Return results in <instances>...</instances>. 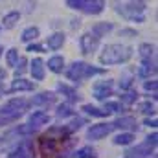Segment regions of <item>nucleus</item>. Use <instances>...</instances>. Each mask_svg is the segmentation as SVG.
Listing matches in <instances>:
<instances>
[{
    "mask_svg": "<svg viewBox=\"0 0 158 158\" xmlns=\"http://www.w3.org/2000/svg\"><path fill=\"white\" fill-rule=\"evenodd\" d=\"M132 48L125 46V44H107L103 48V52L99 53V63L105 66H114V64H121L127 63L132 57Z\"/></svg>",
    "mask_w": 158,
    "mask_h": 158,
    "instance_id": "1",
    "label": "nucleus"
},
{
    "mask_svg": "<svg viewBox=\"0 0 158 158\" xmlns=\"http://www.w3.org/2000/svg\"><path fill=\"white\" fill-rule=\"evenodd\" d=\"M28 107H30V101L24 99V98H13V99H9L6 105L0 107V127L17 121L28 110Z\"/></svg>",
    "mask_w": 158,
    "mask_h": 158,
    "instance_id": "2",
    "label": "nucleus"
},
{
    "mask_svg": "<svg viewBox=\"0 0 158 158\" xmlns=\"http://www.w3.org/2000/svg\"><path fill=\"white\" fill-rule=\"evenodd\" d=\"M35 131H37V129H33V127H31V125H28V123H24V125H19V127H15V129L7 131L4 136H0V153L7 151L11 145L15 147V145H17L20 140H24V138L31 136Z\"/></svg>",
    "mask_w": 158,
    "mask_h": 158,
    "instance_id": "3",
    "label": "nucleus"
},
{
    "mask_svg": "<svg viewBox=\"0 0 158 158\" xmlns=\"http://www.w3.org/2000/svg\"><path fill=\"white\" fill-rule=\"evenodd\" d=\"M105 70L103 68H98V66H92L88 63H83V61H76L72 63L68 68H66V77L74 83H79L83 79H88L92 76H101Z\"/></svg>",
    "mask_w": 158,
    "mask_h": 158,
    "instance_id": "4",
    "label": "nucleus"
},
{
    "mask_svg": "<svg viewBox=\"0 0 158 158\" xmlns=\"http://www.w3.org/2000/svg\"><path fill=\"white\" fill-rule=\"evenodd\" d=\"M145 2H123V4H116V13L121 15L127 20H134V22H143L145 17Z\"/></svg>",
    "mask_w": 158,
    "mask_h": 158,
    "instance_id": "5",
    "label": "nucleus"
},
{
    "mask_svg": "<svg viewBox=\"0 0 158 158\" xmlns=\"http://www.w3.org/2000/svg\"><path fill=\"white\" fill-rule=\"evenodd\" d=\"M156 132H153L151 136H147L140 145H136V147H132L131 151H127L125 153V158H147L153 151H155V147H156Z\"/></svg>",
    "mask_w": 158,
    "mask_h": 158,
    "instance_id": "6",
    "label": "nucleus"
},
{
    "mask_svg": "<svg viewBox=\"0 0 158 158\" xmlns=\"http://www.w3.org/2000/svg\"><path fill=\"white\" fill-rule=\"evenodd\" d=\"M66 6L72 9H79L86 15H99L105 9V2L101 0H68Z\"/></svg>",
    "mask_w": 158,
    "mask_h": 158,
    "instance_id": "7",
    "label": "nucleus"
},
{
    "mask_svg": "<svg viewBox=\"0 0 158 158\" xmlns=\"http://www.w3.org/2000/svg\"><path fill=\"white\" fill-rule=\"evenodd\" d=\"M7 158H35V145L31 140L24 138L20 140L15 147H11Z\"/></svg>",
    "mask_w": 158,
    "mask_h": 158,
    "instance_id": "8",
    "label": "nucleus"
},
{
    "mask_svg": "<svg viewBox=\"0 0 158 158\" xmlns=\"http://www.w3.org/2000/svg\"><path fill=\"white\" fill-rule=\"evenodd\" d=\"M112 90H114V83L110 79H105V81H98L94 86H92V94L96 99L99 101H107L109 96H112Z\"/></svg>",
    "mask_w": 158,
    "mask_h": 158,
    "instance_id": "9",
    "label": "nucleus"
},
{
    "mask_svg": "<svg viewBox=\"0 0 158 158\" xmlns=\"http://www.w3.org/2000/svg\"><path fill=\"white\" fill-rule=\"evenodd\" d=\"M112 131H114L112 123H96L86 131V138L88 140H101V138L109 136Z\"/></svg>",
    "mask_w": 158,
    "mask_h": 158,
    "instance_id": "10",
    "label": "nucleus"
},
{
    "mask_svg": "<svg viewBox=\"0 0 158 158\" xmlns=\"http://www.w3.org/2000/svg\"><path fill=\"white\" fill-rule=\"evenodd\" d=\"M79 46H81V52H83V53H92V52H96L98 46H99V37L94 35L92 31H86V33L81 35Z\"/></svg>",
    "mask_w": 158,
    "mask_h": 158,
    "instance_id": "11",
    "label": "nucleus"
},
{
    "mask_svg": "<svg viewBox=\"0 0 158 158\" xmlns=\"http://www.w3.org/2000/svg\"><path fill=\"white\" fill-rule=\"evenodd\" d=\"M156 74V57H151V59H143L140 63V68H138V76L140 77H151Z\"/></svg>",
    "mask_w": 158,
    "mask_h": 158,
    "instance_id": "12",
    "label": "nucleus"
},
{
    "mask_svg": "<svg viewBox=\"0 0 158 158\" xmlns=\"http://www.w3.org/2000/svg\"><path fill=\"white\" fill-rule=\"evenodd\" d=\"M55 99H57V96L53 92H40L30 101V105H33V107H52L55 103Z\"/></svg>",
    "mask_w": 158,
    "mask_h": 158,
    "instance_id": "13",
    "label": "nucleus"
},
{
    "mask_svg": "<svg viewBox=\"0 0 158 158\" xmlns=\"http://www.w3.org/2000/svg\"><path fill=\"white\" fill-rule=\"evenodd\" d=\"M57 140L55 138H50V136H42L39 140V147H40V153L44 155V156H52V155H55V151H57Z\"/></svg>",
    "mask_w": 158,
    "mask_h": 158,
    "instance_id": "14",
    "label": "nucleus"
},
{
    "mask_svg": "<svg viewBox=\"0 0 158 158\" xmlns=\"http://www.w3.org/2000/svg\"><path fill=\"white\" fill-rule=\"evenodd\" d=\"M48 123H50V116H48V112H44V110H35V112H31L30 118H28V125H31L33 129H39V127L48 125Z\"/></svg>",
    "mask_w": 158,
    "mask_h": 158,
    "instance_id": "15",
    "label": "nucleus"
},
{
    "mask_svg": "<svg viewBox=\"0 0 158 158\" xmlns=\"http://www.w3.org/2000/svg\"><path fill=\"white\" fill-rule=\"evenodd\" d=\"M30 90H33V83L28 81V79H24V77H17L11 83V86L7 88L9 94H15V92H30Z\"/></svg>",
    "mask_w": 158,
    "mask_h": 158,
    "instance_id": "16",
    "label": "nucleus"
},
{
    "mask_svg": "<svg viewBox=\"0 0 158 158\" xmlns=\"http://www.w3.org/2000/svg\"><path fill=\"white\" fill-rule=\"evenodd\" d=\"M136 125L138 123H136V119L132 118V116H121L116 121H112V127L114 129H121V131H134Z\"/></svg>",
    "mask_w": 158,
    "mask_h": 158,
    "instance_id": "17",
    "label": "nucleus"
},
{
    "mask_svg": "<svg viewBox=\"0 0 158 158\" xmlns=\"http://www.w3.org/2000/svg\"><path fill=\"white\" fill-rule=\"evenodd\" d=\"M30 72H31V77L35 81H42L44 79V61L42 59H33L30 63Z\"/></svg>",
    "mask_w": 158,
    "mask_h": 158,
    "instance_id": "18",
    "label": "nucleus"
},
{
    "mask_svg": "<svg viewBox=\"0 0 158 158\" xmlns=\"http://www.w3.org/2000/svg\"><path fill=\"white\" fill-rule=\"evenodd\" d=\"M48 70L53 72V74H61L64 70V59L61 55H53L48 59Z\"/></svg>",
    "mask_w": 158,
    "mask_h": 158,
    "instance_id": "19",
    "label": "nucleus"
},
{
    "mask_svg": "<svg viewBox=\"0 0 158 158\" xmlns=\"http://www.w3.org/2000/svg\"><path fill=\"white\" fill-rule=\"evenodd\" d=\"M81 110H85V112H86L88 116H94V118H107V116H109V112H107L105 109L94 107V105H90V103L83 105V107H81Z\"/></svg>",
    "mask_w": 158,
    "mask_h": 158,
    "instance_id": "20",
    "label": "nucleus"
},
{
    "mask_svg": "<svg viewBox=\"0 0 158 158\" xmlns=\"http://www.w3.org/2000/svg\"><path fill=\"white\" fill-rule=\"evenodd\" d=\"M46 44H48L50 50H59V48H63V44H64V33H53V35H50L48 40H46Z\"/></svg>",
    "mask_w": 158,
    "mask_h": 158,
    "instance_id": "21",
    "label": "nucleus"
},
{
    "mask_svg": "<svg viewBox=\"0 0 158 158\" xmlns=\"http://www.w3.org/2000/svg\"><path fill=\"white\" fill-rule=\"evenodd\" d=\"M19 19H20V13L19 11H9L7 15H4V28L6 30H11V28H15V24L19 22Z\"/></svg>",
    "mask_w": 158,
    "mask_h": 158,
    "instance_id": "22",
    "label": "nucleus"
},
{
    "mask_svg": "<svg viewBox=\"0 0 158 158\" xmlns=\"http://www.w3.org/2000/svg\"><path fill=\"white\" fill-rule=\"evenodd\" d=\"M90 31L101 39L103 35H107L109 31H112V24H110V22H98V24H96V26H94Z\"/></svg>",
    "mask_w": 158,
    "mask_h": 158,
    "instance_id": "23",
    "label": "nucleus"
},
{
    "mask_svg": "<svg viewBox=\"0 0 158 158\" xmlns=\"http://www.w3.org/2000/svg\"><path fill=\"white\" fill-rule=\"evenodd\" d=\"M138 53H140L142 61H143V59L156 57V55H155V46H153V44H149V42H143V44H140V48H138Z\"/></svg>",
    "mask_w": 158,
    "mask_h": 158,
    "instance_id": "24",
    "label": "nucleus"
},
{
    "mask_svg": "<svg viewBox=\"0 0 158 158\" xmlns=\"http://www.w3.org/2000/svg\"><path fill=\"white\" fill-rule=\"evenodd\" d=\"M132 140H134L132 132H119L118 136H114V143L116 145H131Z\"/></svg>",
    "mask_w": 158,
    "mask_h": 158,
    "instance_id": "25",
    "label": "nucleus"
},
{
    "mask_svg": "<svg viewBox=\"0 0 158 158\" xmlns=\"http://www.w3.org/2000/svg\"><path fill=\"white\" fill-rule=\"evenodd\" d=\"M37 37H39V28L30 26V28H26V30L22 31V37H20V39L24 40V42H31V40H35Z\"/></svg>",
    "mask_w": 158,
    "mask_h": 158,
    "instance_id": "26",
    "label": "nucleus"
},
{
    "mask_svg": "<svg viewBox=\"0 0 158 158\" xmlns=\"http://www.w3.org/2000/svg\"><path fill=\"white\" fill-rule=\"evenodd\" d=\"M57 90H59V92H63V94H66V98H68L70 101H77V99H79L77 92H76L74 88H70L68 85H63V83H61V85L57 86Z\"/></svg>",
    "mask_w": 158,
    "mask_h": 158,
    "instance_id": "27",
    "label": "nucleus"
},
{
    "mask_svg": "<svg viewBox=\"0 0 158 158\" xmlns=\"http://www.w3.org/2000/svg\"><path fill=\"white\" fill-rule=\"evenodd\" d=\"M98 155H96V151L92 149V147H81V149H77L76 153H74V158H96Z\"/></svg>",
    "mask_w": 158,
    "mask_h": 158,
    "instance_id": "28",
    "label": "nucleus"
},
{
    "mask_svg": "<svg viewBox=\"0 0 158 158\" xmlns=\"http://www.w3.org/2000/svg\"><path fill=\"white\" fill-rule=\"evenodd\" d=\"M136 99H138V92H136V90H127V92L121 94V101H119V103L132 105V103H136Z\"/></svg>",
    "mask_w": 158,
    "mask_h": 158,
    "instance_id": "29",
    "label": "nucleus"
},
{
    "mask_svg": "<svg viewBox=\"0 0 158 158\" xmlns=\"http://www.w3.org/2000/svg\"><path fill=\"white\" fill-rule=\"evenodd\" d=\"M85 125V119L83 118H74L64 129H63V132H74V131H77V129H81Z\"/></svg>",
    "mask_w": 158,
    "mask_h": 158,
    "instance_id": "30",
    "label": "nucleus"
},
{
    "mask_svg": "<svg viewBox=\"0 0 158 158\" xmlns=\"http://www.w3.org/2000/svg\"><path fill=\"white\" fill-rule=\"evenodd\" d=\"M70 116H74V110L68 103H63L57 107V118H70Z\"/></svg>",
    "mask_w": 158,
    "mask_h": 158,
    "instance_id": "31",
    "label": "nucleus"
},
{
    "mask_svg": "<svg viewBox=\"0 0 158 158\" xmlns=\"http://www.w3.org/2000/svg\"><path fill=\"white\" fill-rule=\"evenodd\" d=\"M105 110L110 114V112H121L123 110V105L119 101H105Z\"/></svg>",
    "mask_w": 158,
    "mask_h": 158,
    "instance_id": "32",
    "label": "nucleus"
},
{
    "mask_svg": "<svg viewBox=\"0 0 158 158\" xmlns=\"http://www.w3.org/2000/svg\"><path fill=\"white\" fill-rule=\"evenodd\" d=\"M6 61H7V64H9V66H15V64L19 63V52H17L15 48H11V50H7V55H6Z\"/></svg>",
    "mask_w": 158,
    "mask_h": 158,
    "instance_id": "33",
    "label": "nucleus"
},
{
    "mask_svg": "<svg viewBox=\"0 0 158 158\" xmlns=\"http://www.w3.org/2000/svg\"><path fill=\"white\" fill-rule=\"evenodd\" d=\"M143 114H153L155 116V103H151V101H143V103H140V107H138Z\"/></svg>",
    "mask_w": 158,
    "mask_h": 158,
    "instance_id": "34",
    "label": "nucleus"
},
{
    "mask_svg": "<svg viewBox=\"0 0 158 158\" xmlns=\"http://www.w3.org/2000/svg\"><path fill=\"white\" fill-rule=\"evenodd\" d=\"M24 72H26V59L19 57V63L15 64V76L19 77V76H22Z\"/></svg>",
    "mask_w": 158,
    "mask_h": 158,
    "instance_id": "35",
    "label": "nucleus"
},
{
    "mask_svg": "<svg viewBox=\"0 0 158 158\" xmlns=\"http://www.w3.org/2000/svg\"><path fill=\"white\" fill-rule=\"evenodd\" d=\"M143 88H145L147 92H153V96H156V79L145 81V83H143Z\"/></svg>",
    "mask_w": 158,
    "mask_h": 158,
    "instance_id": "36",
    "label": "nucleus"
},
{
    "mask_svg": "<svg viewBox=\"0 0 158 158\" xmlns=\"http://www.w3.org/2000/svg\"><path fill=\"white\" fill-rule=\"evenodd\" d=\"M131 85H132L131 77H125V79H121V81H119V88H121V90H129V88H131Z\"/></svg>",
    "mask_w": 158,
    "mask_h": 158,
    "instance_id": "37",
    "label": "nucleus"
},
{
    "mask_svg": "<svg viewBox=\"0 0 158 158\" xmlns=\"http://www.w3.org/2000/svg\"><path fill=\"white\" fill-rule=\"evenodd\" d=\"M44 50V46H40V44H28V52H42Z\"/></svg>",
    "mask_w": 158,
    "mask_h": 158,
    "instance_id": "38",
    "label": "nucleus"
},
{
    "mask_svg": "<svg viewBox=\"0 0 158 158\" xmlns=\"http://www.w3.org/2000/svg\"><path fill=\"white\" fill-rule=\"evenodd\" d=\"M145 125H149V127H156V118H147L145 119Z\"/></svg>",
    "mask_w": 158,
    "mask_h": 158,
    "instance_id": "39",
    "label": "nucleus"
},
{
    "mask_svg": "<svg viewBox=\"0 0 158 158\" xmlns=\"http://www.w3.org/2000/svg\"><path fill=\"white\" fill-rule=\"evenodd\" d=\"M4 79H6V70H2V68H0V85H2V81H4Z\"/></svg>",
    "mask_w": 158,
    "mask_h": 158,
    "instance_id": "40",
    "label": "nucleus"
},
{
    "mask_svg": "<svg viewBox=\"0 0 158 158\" xmlns=\"http://www.w3.org/2000/svg\"><path fill=\"white\" fill-rule=\"evenodd\" d=\"M2 94H4V86H0V96H2Z\"/></svg>",
    "mask_w": 158,
    "mask_h": 158,
    "instance_id": "41",
    "label": "nucleus"
},
{
    "mask_svg": "<svg viewBox=\"0 0 158 158\" xmlns=\"http://www.w3.org/2000/svg\"><path fill=\"white\" fill-rule=\"evenodd\" d=\"M2 52H4V48H2V46H0V55H2Z\"/></svg>",
    "mask_w": 158,
    "mask_h": 158,
    "instance_id": "42",
    "label": "nucleus"
},
{
    "mask_svg": "<svg viewBox=\"0 0 158 158\" xmlns=\"http://www.w3.org/2000/svg\"><path fill=\"white\" fill-rule=\"evenodd\" d=\"M153 158H156V156H153Z\"/></svg>",
    "mask_w": 158,
    "mask_h": 158,
    "instance_id": "43",
    "label": "nucleus"
}]
</instances>
